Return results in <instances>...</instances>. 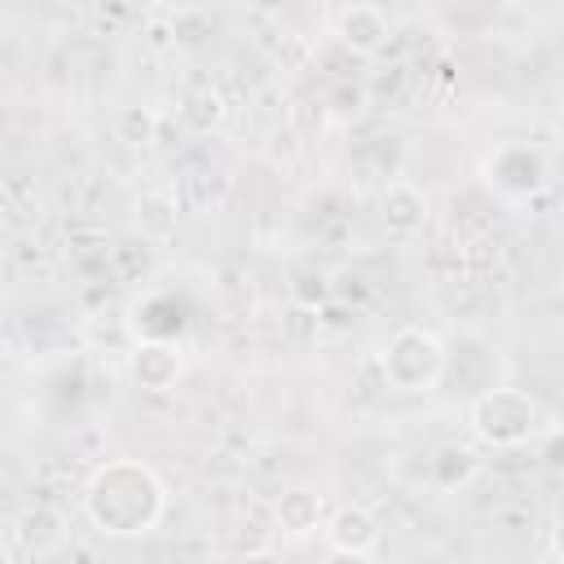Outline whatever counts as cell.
Here are the masks:
<instances>
[{
    "label": "cell",
    "instance_id": "11",
    "mask_svg": "<svg viewBox=\"0 0 564 564\" xmlns=\"http://www.w3.org/2000/svg\"><path fill=\"white\" fill-rule=\"evenodd\" d=\"M176 119L189 128V132H212L220 119H225V97L212 88V84H203V88H189L185 97H181V106H176Z\"/></svg>",
    "mask_w": 564,
    "mask_h": 564
},
{
    "label": "cell",
    "instance_id": "1",
    "mask_svg": "<svg viewBox=\"0 0 564 564\" xmlns=\"http://www.w3.org/2000/svg\"><path fill=\"white\" fill-rule=\"evenodd\" d=\"M163 507H167L163 480L145 463H128V458L97 467L84 489V516L106 538L150 533L163 520Z\"/></svg>",
    "mask_w": 564,
    "mask_h": 564
},
{
    "label": "cell",
    "instance_id": "15",
    "mask_svg": "<svg viewBox=\"0 0 564 564\" xmlns=\"http://www.w3.org/2000/svg\"><path fill=\"white\" fill-rule=\"evenodd\" d=\"M551 551L564 560V511L555 516V524H551Z\"/></svg>",
    "mask_w": 564,
    "mask_h": 564
},
{
    "label": "cell",
    "instance_id": "8",
    "mask_svg": "<svg viewBox=\"0 0 564 564\" xmlns=\"http://www.w3.org/2000/svg\"><path fill=\"white\" fill-rule=\"evenodd\" d=\"M335 35H339V44H344L348 53L375 57V53H383V44H388V35H392V22H388V13L375 9V4H348V9L339 13Z\"/></svg>",
    "mask_w": 564,
    "mask_h": 564
},
{
    "label": "cell",
    "instance_id": "12",
    "mask_svg": "<svg viewBox=\"0 0 564 564\" xmlns=\"http://www.w3.org/2000/svg\"><path fill=\"white\" fill-rule=\"evenodd\" d=\"M476 467H480V458H476L471 449L445 445V449H436V458H432V480H436L441 489H458V485H467V480L476 476Z\"/></svg>",
    "mask_w": 564,
    "mask_h": 564
},
{
    "label": "cell",
    "instance_id": "2",
    "mask_svg": "<svg viewBox=\"0 0 564 564\" xmlns=\"http://www.w3.org/2000/svg\"><path fill=\"white\" fill-rule=\"evenodd\" d=\"M379 370L397 392H427L445 375V344L427 326H397L379 348Z\"/></svg>",
    "mask_w": 564,
    "mask_h": 564
},
{
    "label": "cell",
    "instance_id": "7",
    "mask_svg": "<svg viewBox=\"0 0 564 564\" xmlns=\"http://www.w3.org/2000/svg\"><path fill=\"white\" fill-rule=\"evenodd\" d=\"M326 538H330V551L366 560V555L379 551L383 529H379V520H375L370 507H339V511L326 520Z\"/></svg>",
    "mask_w": 564,
    "mask_h": 564
},
{
    "label": "cell",
    "instance_id": "13",
    "mask_svg": "<svg viewBox=\"0 0 564 564\" xmlns=\"http://www.w3.org/2000/svg\"><path fill=\"white\" fill-rule=\"evenodd\" d=\"M154 128H159V115L150 106H123V115H119V137L123 141L145 145V141H154Z\"/></svg>",
    "mask_w": 564,
    "mask_h": 564
},
{
    "label": "cell",
    "instance_id": "10",
    "mask_svg": "<svg viewBox=\"0 0 564 564\" xmlns=\"http://www.w3.org/2000/svg\"><path fill=\"white\" fill-rule=\"evenodd\" d=\"M322 516H326V502H322V494H313V489H286V494L278 498V511H273V520H278V529H282L286 538H308V533H317V529H322Z\"/></svg>",
    "mask_w": 564,
    "mask_h": 564
},
{
    "label": "cell",
    "instance_id": "16",
    "mask_svg": "<svg viewBox=\"0 0 564 564\" xmlns=\"http://www.w3.org/2000/svg\"><path fill=\"white\" fill-rule=\"evenodd\" d=\"M247 4H256L260 13H278V9H286L291 0H247Z\"/></svg>",
    "mask_w": 564,
    "mask_h": 564
},
{
    "label": "cell",
    "instance_id": "9",
    "mask_svg": "<svg viewBox=\"0 0 564 564\" xmlns=\"http://www.w3.org/2000/svg\"><path fill=\"white\" fill-rule=\"evenodd\" d=\"M379 220H383V229L392 238L423 234V225H427V198H423V189L410 185V181H392L383 189V198H379Z\"/></svg>",
    "mask_w": 564,
    "mask_h": 564
},
{
    "label": "cell",
    "instance_id": "6",
    "mask_svg": "<svg viewBox=\"0 0 564 564\" xmlns=\"http://www.w3.org/2000/svg\"><path fill=\"white\" fill-rule=\"evenodd\" d=\"M181 370H185V357H181V348H176L172 339L145 335V339L128 352V375H132L137 388H145V392H167V388H176Z\"/></svg>",
    "mask_w": 564,
    "mask_h": 564
},
{
    "label": "cell",
    "instance_id": "3",
    "mask_svg": "<svg viewBox=\"0 0 564 564\" xmlns=\"http://www.w3.org/2000/svg\"><path fill=\"white\" fill-rule=\"evenodd\" d=\"M467 423H471L476 441H485L494 449H516L529 436H538L542 410H538V401L524 388H485L471 401Z\"/></svg>",
    "mask_w": 564,
    "mask_h": 564
},
{
    "label": "cell",
    "instance_id": "4",
    "mask_svg": "<svg viewBox=\"0 0 564 564\" xmlns=\"http://www.w3.org/2000/svg\"><path fill=\"white\" fill-rule=\"evenodd\" d=\"M485 181L489 189H498L502 198H533L546 189L551 181V163L538 145L524 141H507L485 159Z\"/></svg>",
    "mask_w": 564,
    "mask_h": 564
},
{
    "label": "cell",
    "instance_id": "5",
    "mask_svg": "<svg viewBox=\"0 0 564 564\" xmlns=\"http://www.w3.org/2000/svg\"><path fill=\"white\" fill-rule=\"evenodd\" d=\"M66 516L53 502H31L22 516L9 524V560L18 555H53L66 542Z\"/></svg>",
    "mask_w": 564,
    "mask_h": 564
},
{
    "label": "cell",
    "instance_id": "14",
    "mask_svg": "<svg viewBox=\"0 0 564 564\" xmlns=\"http://www.w3.org/2000/svg\"><path fill=\"white\" fill-rule=\"evenodd\" d=\"M542 463H546V471H564V432H551L542 441Z\"/></svg>",
    "mask_w": 564,
    "mask_h": 564
}]
</instances>
